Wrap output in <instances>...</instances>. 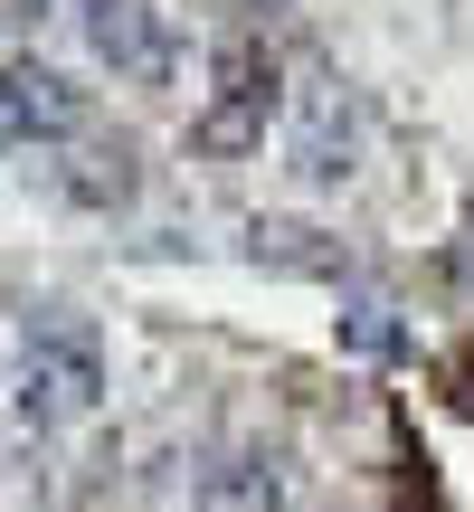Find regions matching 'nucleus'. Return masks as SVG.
<instances>
[{"label": "nucleus", "instance_id": "1", "mask_svg": "<svg viewBox=\"0 0 474 512\" xmlns=\"http://www.w3.org/2000/svg\"><path fill=\"white\" fill-rule=\"evenodd\" d=\"M95 399H105V342H95L76 313L29 323V342H19V361H10V408L29 427H67V418H86Z\"/></svg>", "mask_w": 474, "mask_h": 512}, {"label": "nucleus", "instance_id": "2", "mask_svg": "<svg viewBox=\"0 0 474 512\" xmlns=\"http://www.w3.org/2000/svg\"><path fill=\"white\" fill-rule=\"evenodd\" d=\"M275 114H285V76H275V57L219 48V57H209V95H200V114H190V152H209V162L266 152Z\"/></svg>", "mask_w": 474, "mask_h": 512}, {"label": "nucleus", "instance_id": "3", "mask_svg": "<svg viewBox=\"0 0 474 512\" xmlns=\"http://www.w3.org/2000/svg\"><path fill=\"white\" fill-rule=\"evenodd\" d=\"M95 133V95L76 86L67 67H48V57H10L0 67V152H67Z\"/></svg>", "mask_w": 474, "mask_h": 512}, {"label": "nucleus", "instance_id": "4", "mask_svg": "<svg viewBox=\"0 0 474 512\" xmlns=\"http://www.w3.org/2000/svg\"><path fill=\"white\" fill-rule=\"evenodd\" d=\"M275 124H285V152H294V171H304L313 190L351 181V162H361V105H351V86L332 67H294Z\"/></svg>", "mask_w": 474, "mask_h": 512}, {"label": "nucleus", "instance_id": "5", "mask_svg": "<svg viewBox=\"0 0 474 512\" xmlns=\"http://www.w3.org/2000/svg\"><path fill=\"white\" fill-rule=\"evenodd\" d=\"M76 38L114 86H171L181 76V29L152 0H76Z\"/></svg>", "mask_w": 474, "mask_h": 512}, {"label": "nucleus", "instance_id": "6", "mask_svg": "<svg viewBox=\"0 0 474 512\" xmlns=\"http://www.w3.org/2000/svg\"><path fill=\"white\" fill-rule=\"evenodd\" d=\"M133 190H143V152H133L124 133H86V143H67V162H57V200L124 209Z\"/></svg>", "mask_w": 474, "mask_h": 512}, {"label": "nucleus", "instance_id": "7", "mask_svg": "<svg viewBox=\"0 0 474 512\" xmlns=\"http://www.w3.org/2000/svg\"><path fill=\"white\" fill-rule=\"evenodd\" d=\"M190 512H285V465L256 456V446H228V456L200 465L190 484Z\"/></svg>", "mask_w": 474, "mask_h": 512}, {"label": "nucleus", "instance_id": "8", "mask_svg": "<svg viewBox=\"0 0 474 512\" xmlns=\"http://www.w3.org/2000/svg\"><path fill=\"white\" fill-rule=\"evenodd\" d=\"M38 10H48V0H0V29H29Z\"/></svg>", "mask_w": 474, "mask_h": 512}, {"label": "nucleus", "instance_id": "9", "mask_svg": "<svg viewBox=\"0 0 474 512\" xmlns=\"http://www.w3.org/2000/svg\"><path fill=\"white\" fill-rule=\"evenodd\" d=\"M237 10H266V0H237Z\"/></svg>", "mask_w": 474, "mask_h": 512}]
</instances>
